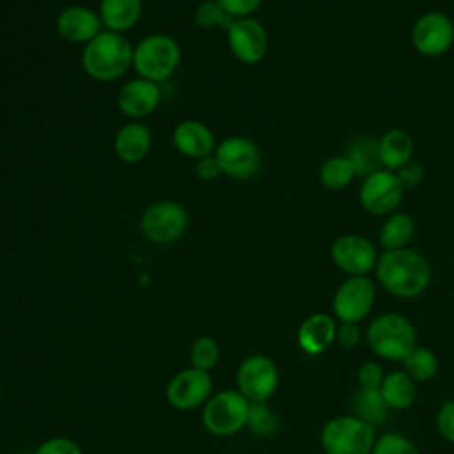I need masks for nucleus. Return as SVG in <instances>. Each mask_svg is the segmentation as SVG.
Instances as JSON below:
<instances>
[{"label": "nucleus", "mask_w": 454, "mask_h": 454, "mask_svg": "<svg viewBox=\"0 0 454 454\" xmlns=\"http://www.w3.org/2000/svg\"><path fill=\"white\" fill-rule=\"evenodd\" d=\"M376 278L394 296L415 298L431 282L429 261L413 248L383 252L376 262Z\"/></svg>", "instance_id": "nucleus-1"}, {"label": "nucleus", "mask_w": 454, "mask_h": 454, "mask_svg": "<svg viewBox=\"0 0 454 454\" xmlns=\"http://www.w3.org/2000/svg\"><path fill=\"white\" fill-rule=\"evenodd\" d=\"M133 62V46L117 32L101 30L89 41L82 53L85 73L99 82H112L121 78Z\"/></svg>", "instance_id": "nucleus-2"}, {"label": "nucleus", "mask_w": 454, "mask_h": 454, "mask_svg": "<svg viewBox=\"0 0 454 454\" xmlns=\"http://www.w3.org/2000/svg\"><path fill=\"white\" fill-rule=\"evenodd\" d=\"M367 342L378 356L403 362L417 346V333L408 317L387 312L371 321L367 328Z\"/></svg>", "instance_id": "nucleus-3"}, {"label": "nucleus", "mask_w": 454, "mask_h": 454, "mask_svg": "<svg viewBox=\"0 0 454 454\" xmlns=\"http://www.w3.org/2000/svg\"><path fill=\"white\" fill-rule=\"evenodd\" d=\"M181 50L176 39L165 34H151L133 48V62L138 78L154 83L167 80L179 66Z\"/></svg>", "instance_id": "nucleus-4"}, {"label": "nucleus", "mask_w": 454, "mask_h": 454, "mask_svg": "<svg viewBox=\"0 0 454 454\" xmlns=\"http://www.w3.org/2000/svg\"><path fill=\"white\" fill-rule=\"evenodd\" d=\"M374 442V427L356 415L335 417L321 429V445L326 454H371Z\"/></svg>", "instance_id": "nucleus-5"}, {"label": "nucleus", "mask_w": 454, "mask_h": 454, "mask_svg": "<svg viewBox=\"0 0 454 454\" xmlns=\"http://www.w3.org/2000/svg\"><path fill=\"white\" fill-rule=\"evenodd\" d=\"M188 227V213L176 200H158L151 204L140 218V231L145 239L167 245L179 239Z\"/></svg>", "instance_id": "nucleus-6"}, {"label": "nucleus", "mask_w": 454, "mask_h": 454, "mask_svg": "<svg viewBox=\"0 0 454 454\" xmlns=\"http://www.w3.org/2000/svg\"><path fill=\"white\" fill-rule=\"evenodd\" d=\"M250 401L234 390H223L206 401L202 422L215 434H232L247 426Z\"/></svg>", "instance_id": "nucleus-7"}, {"label": "nucleus", "mask_w": 454, "mask_h": 454, "mask_svg": "<svg viewBox=\"0 0 454 454\" xmlns=\"http://www.w3.org/2000/svg\"><path fill=\"white\" fill-rule=\"evenodd\" d=\"M213 154L218 160L222 174L238 181L255 177L262 167V154L259 147L239 135L223 138L216 144Z\"/></svg>", "instance_id": "nucleus-8"}, {"label": "nucleus", "mask_w": 454, "mask_h": 454, "mask_svg": "<svg viewBox=\"0 0 454 454\" xmlns=\"http://www.w3.org/2000/svg\"><path fill=\"white\" fill-rule=\"evenodd\" d=\"M403 193L404 188L401 186L395 172L380 168L362 177V184L358 188V202L364 211L374 216H388L401 204Z\"/></svg>", "instance_id": "nucleus-9"}, {"label": "nucleus", "mask_w": 454, "mask_h": 454, "mask_svg": "<svg viewBox=\"0 0 454 454\" xmlns=\"http://www.w3.org/2000/svg\"><path fill=\"white\" fill-rule=\"evenodd\" d=\"M411 44L424 57H440L454 44V21L440 11L419 16L411 27Z\"/></svg>", "instance_id": "nucleus-10"}, {"label": "nucleus", "mask_w": 454, "mask_h": 454, "mask_svg": "<svg viewBox=\"0 0 454 454\" xmlns=\"http://www.w3.org/2000/svg\"><path fill=\"white\" fill-rule=\"evenodd\" d=\"M330 257L339 270L349 277H356L372 271L380 255L376 245L369 238L348 232L333 239L330 247Z\"/></svg>", "instance_id": "nucleus-11"}, {"label": "nucleus", "mask_w": 454, "mask_h": 454, "mask_svg": "<svg viewBox=\"0 0 454 454\" xmlns=\"http://www.w3.org/2000/svg\"><path fill=\"white\" fill-rule=\"evenodd\" d=\"M374 298L376 287L367 275L348 277L333 294V314L342 323H358L371 312Z\"/></svg>", "instance_id": "nucleus-12"}, {"label": "nucleus", "mask_w": 454, "mask_h": 454, "mask_svg": "<svg viewBox=\"0 0 454 454\" xmlns=\"http://www.w3.org/2000/svg\"><path fill=\"white\" fill-rule=\"evenodd\" d=\"M278 369L275 362L264 355H252L243 360L238 369L239 392L250 403H266L277 390Z\"/></svg>", "instance_id": "nucleus-13"}, {"label": "nucleus", "mask_w": 454, "mask_h": 454, "mask_svg": "<svg viewBox=\"0 0 454 454\" xmlns=\"http://www.w3.org/2000/svg\"><path fill=\"white\" fill-rule=\"evenodd\" d=\"M231 53L243 64H257L266 57L268 34L255 18H238L227 30Z\"/></svg>", "instance_id": "nucleus-14"}, {"label": "nucleus", "mask_w": 454, "mask_h": 454, "mask_svg": "<svg viewBox=\"0 0 454 454\" xmlns=\"http://www.w3.org/2000/svg\"><path fill=\"white\" fill-rule=\"evenodd\" d=\"M211 376L200 369H184L177 372L168 387V403L177 410H192L209 399L211 394Z\"/></svg>", "instance_id": "nucleus-15"}, {"label": "nucleus", "mask_w": 454, "mask_h": 454, "mask_svg": "<svg viewBox=\"0 0 454 454\" xmlns=\"http://www.w3.org/2000/svg\"><path fill=\"white\" fill-rule=\"evenodd\" d=\"M160 99L161 92L158 83L145 78H135L121 87L117 106L124 115L131 119H142L156 110Z\"/></svg>", "instance_id": "nucleus-16"}, {"label": "nucleus", "mask_w": 454, "mask_h": 454, "mask_svg": "<svg viewBox=\"0 0 454 454\" xmlns=\"http://www.w3.org/2000/svg\"><path fill=\"white\" fill-rule=\"evenodd\" d=\"M57 34L69 43H89L101 32L99 14L83 5L62 9L55 21Z\"/></svg>", "instance_id": "nucleus-17"}, {"label": "nucleus", "mask_w": 454, "mask_h": 454, "mask_svg": "<svg viewBox=\"0 0 454 454\" xmlns=\"http://www.w3.org/2000/svg\"><path fill=\"white\" fill-rule=\"evenodd\" d=\"M174 147L193 160H200L215 153V137L213 131L197 119L181 121L172 131Z\"/></svg>", "instance_id": "nucleus-18"}, {"label": "nucleus", "mask_w": 454, "mask_h": 454, "mask_svg": "<svg viewBox=\"0 0 454 454\" xmlns=\"http://www.w3.org/2000/svg\"><path fill=\"white\" fill-rule=\"evenodd\" d=\"M337 339L335 321L323 312L309 316L298 330V344L309 355H319L326 351Z\"/></svg>", "instance_id": "nucleus-19"}, {"label": "nucleus", "mask_w": 454, "mask_h": 454, "mask_svg": "<svg viewBox=\"0 0 454 454\" xmlns=\"http://www.w3.org/2000/svg\"><path fill=\"white\" fill-rule=\"evenodd\" d=\"M151 149V131L142 122H128L124 124L114 138L115 156L124 163H138L142 161Z\"/></svg>", "instance_id": "nucleus-20"}, {"label": "nucleus", "mask_w": 454, "mask_h": 454, "mask_svg": "<svg viewBox=\"0 0 454 454\" xmlns=\"http://www.w3.org/2000/svg\"><path fill=\"white\" fill-rule=\"evenodd\" d=\"M415 144L408 131L392 128L378 138V156L383 168L395 172L399 167L413 160Z\"/></svg>", "instance_id": "nucleus-21"}, {"label": "nucleus", "mask_w": 454, "mask_h": 454, "mask_svg": "<svg viewBox=\"0 0 454 454\" xmlns=\"http://www.w3.org/2000/svg\"><path fill=\"white\" fill-rule=\"evenodd\" d=\"M98 14L106 30L122 34L138 21L142 0H101Z\"/></svg>", "instance_id": "nucleus-22"}, {"label": "nucleus", "mask_w": 454, "mask_h": 454, "mask_svg": "<svg viewBox=\"0 0 454 454\" xmlns=\"http://www.w3.org/2000/svg\"><path fill=\"white\" fill-rule=\"evenodd\" d=\"M415 236V222L408 213L394 211L380 227L378 245L383 252L406 248Z\"/></svg>", "instance_id": "nucleus-23"}, {"label": "nucleus", "mask_w": 454, "mask_h": 454, "mask_svg": "<svg viewBox=\"0 0 454 454\" xmlns=\"http://www.w3.org/2000/svg\"><path fill=\"white\" fill-rule=\"evenodd\" d=\"M380 392L390 410H404L411 406L417 395L415 381L404 371H394L385 374Z\"/></svg>", "instance_id": "nucleus-24"}, {"label": "nucleus", "mask_w": 454, "mask_h": 454, "mask_svg": "<svg viewBox=\"0 0 454 454\" xmlns=\"http://www.w3.org/2000/svg\"><path fill=\"white\" fill-rule=\"evenodd\" d=\"M356 177L355 165L346 154L330 156L319 167V181L328 190H342Z\"/></svg>", "instance_id": "nucleus-25"}, {"label": "nucleus", "mask_w": 454, "mask_h": 454, "mask_svg": "<svg viewBox=\"0 0 454 454\" xmlns=\"http://www.w3.org/2000/svg\"><path fill=\"white\" fill-rule=\"evenodd\" d=\"M353 408L356 411V417L364 422L374 426H380L388 417V406L381 395L380 390H369L360 388L353 399Z\"/></svg>", "instance_id": "nucleus-26"}, {"label": "nucleus", "mask_w": 454, "mask_h": 454, "mask_svg": "<svg viewBox=\"0 0 454 454\" xmlns=\"http://www.w3.org/2000/svg\"><path fill=\"white\" fill-rule=\"evenodd\" d=\"M351 163L355 165L356 176L365 177L380 168V156H378V140L371 138V137H360L356 140H353V144L349 145V151L346 154Z\"/></svg>", "instance_id": "nucleus-27"}, {"label": "nucleus", "mask_w": 454, "mask_h": 454, "mask_svg": "<svg viewBox=\"0 0 454 454\" xmlns=\"http://www.w3.org/2000/svg\"><path fill=\"white\" fill-rule=\"evenodd\" d=\"M403 365H404V372L413 381H420V383L429 381L438 372L436 355L431 349L420 348V346H415L410 351V355H406V358L403 360Z\"/></svg>", "instance_id": "nucleus-28"}, {"label": "nucleus", "mask_w": 454, "mask_h": 454, "mask_svg": "<svg viewBox=\"0 0 454 454\" xmlns=\"http://www.w3.org/2000/svg\"><path fill=\"white\" fill-rule=\"evenodd\" d=\"M193 20L200 28H222L227 32L236 18H232L216 0H206L197 5Z\"/></svg>", "instance_id": "nucleus-29"}, {"label": "nucleus", "mask_w": 454, "mask_h": 454, "mask_svg": "<svg viewBox=\"0 0 454 454\" xmlns=\"http://www.w3.org/2000/svg\"><path fill=\"white\" fill-rule=\"evenodd\" d=\"M220 358V348L213 337H199L190 349V360L195 369L209 371Z\"/></svg>", "instance_id": "nucleus-30"}, {"label": "nucleus", "mask_w": 454, "mask_h": 454, "mask_svg": "<svg viewBox=\"0 0 454 454\" xmlns=\"http://www.w3.org/2000/svg\"><path fill=\"white\" fill-rule=\"evenodd\" d=\"M247 426L261 436L271 434L278 427V419L266 403H250Z\"/></svg>", "instance_id": "nucleus-31"}, {"label": "nucleus", "mask_w": 454, "mask_h": 454, "mask_svg": "<svg viewBox=\"0 0 454 454\" xmlns=\"http://www.w3.org/2000/svg\"><path fill=\"white\" fill-rule=\"evenodd\" d=\"M371 454H420V452L403 434L385 433L380 438H376Z\"/></svg>", "instance_id": "nucleus-32"}, {"label": "nucleus", "mask_w": 454, "mask_h": 454, "mask_svg": "<svg viewBox=\"0 0 454 454\" xmlns=\"http://www.w3.org/2000/svg\"><path fill=\"white\" fill-rule=\"evenodd\" d=\"M383 369L380 364L376 362H364L358 369V381H360V388H369V390H380L381 383H383Z\"/></svg>", "instance_id": "nucleus-33"}, {"label": "nucleus", "mask_w": 454, "mask_h": 454, "mask_svg": "<svg viewBox=\"0 0 454 454\" xmlns=\"http://www.w3.org/2000/svg\"><path fill=\"white\" fill-rule=\"evenodd\" d=\"M395 176L401 183V186L406 190V188H415L419 186L422 181H424V176H426V170L424 167L419 163V161H408L404 163L403 167H399L395 170Z\"/></svg>", "instance_id": "nucleus-34"}, {"label": "nucleus", "mask_w": 454, "mask_h": 454, "mask_svg": "<svg viewBox=\"0 0 454 454\" xmlns=\"http://www.w3.org/2000/svg\"><path fill=\"white\" fill-rule=\"evenodd\" d=\"M35 454H82V449L78 447L76 442L64 438V436H55L39 445Z\"/></svg>", "instance_id": "nucleus-35"}, {"label": "nucleus", "mask_w": 454, "mask_h": 454, "mask_svg": "<svg viewBox=\"0 0 454 454\" xmlns=\"http://www.w3.org/2000/svg\"><path fill=\"white\" fill-rule=\"evenodd\" d=\"M436 427L447 442L454 443V401H449L440 408L436 415Z\"/></svg>", "instance_id": "nucleus-36"}, {"label": "nucleus", "mask_w": 454, "mask_h": 454, "mask_svg": "<svg viewBox=\"0 0 454 454\" xmlns=\"http://www.w3.org/2000/svg\"><path fill=\"white\" fill-rule=\"evenodd\" d=\"M232 18H248L259 9L262 0H216Z\"/></svg>", "instance_id": "nucleus-37"}, {"label": "nucleus", "mask_w": 454, "mask_h": 454, "mask_svg": "<svg viewBox=\"0 0 454 454\" xmlns=\"http://www.w3.org/2000/svg\"><path fill=\"white\" fill-rule=\"evenodd\" d=\"M193 170H195V176L202 181H213L222 174V168H220L218 160L215 158V154H209V156H204V158L197 160Z\"/></svg>", "instance_id": "nucleus-38"}, {"label": "nucleus", "mask_w": 454, "mask_h": 454, "mask_svg": "<svg viewBox=\"0 0 454 454\" xmlns=\"http://www.w3.org/2000/svg\"><path fill=\"white\" fill-rule=\"evenodd\" d=\"M337 340L344 348H353L360 340V330L356 323H342L340 328H337Z\"/></svg>", "instance_id": "nucleus-39"}, {"label": "nucleus", "mask_w": 454, "mask_h": 454, "mask_svg": "<svg viewBox=\"0 0 454 454\" xmlns=\"http://www.w3.org/2000/svg\"><path fill=\"white\" fill-rule=\"evenodd\" d=\"M0 401H2V388H0Z\"/></svg>", "instance_id": "nucleus-40"}]
</instances>
